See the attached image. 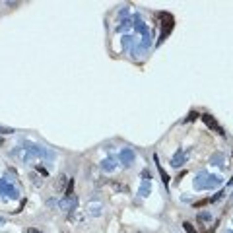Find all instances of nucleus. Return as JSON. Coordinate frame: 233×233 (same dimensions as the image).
<instances>
[{"mask_svg": "<svg viewBox=\"0 0 233 233\" xmlns=\"http://www.w3.org/2000/svg\"><path fill=\"white\" fill-rule=\"evenodd\" d=\"M202 121H204V125H206L208 128H212L214 132H218V134H222V136L225 134V130H223V128H222L220 125H218V121H216V119H214V116L210 115V113H206V115H202Z\"/></svg>", "mask_w": 233, "mask_h": 233, "instance_id": "obj_1", "label": "nucleus"}, {"mask_svg": "<svg viewBox=\"0 0 233 233\" xmlns=\"http://www.w3.org/2000/svg\"><path fill=\"white\" fill-rule=\"evenodd\" d=\"M183 227H185V231H187V233H196V231H194V227H192V223H191V222H185V223H183Z\"/></svg>", "mask_w": 233, "mask_h": 233, "instance_id": "obj_2", "label": "nucleus"}, {"mask_svg": "<svg viewBox=\"0 0 233 233\" xmlns=\"http://www.w3.org/2000/svg\"><path fill=\"white\" fill-rule=\"evenodd\" d=\"M72 188H74V181L70 179V183L66 185V191H64V192H66V196H70V194H72Z\"/></svg>", "mask_w": 233, "mask_h": 233, "instance_id": "obj_3", "label": "nucleus"}, {"mask_svg": "<svg viewBox=\"0 0 233 233\" xmlns=\"http://www.w3.org/2000/svg\"><path fill=\"white\" fill-rule=\"evenodd\" d=\"M210 200L208 198H204V200H198V202H194V208H202V206H206Z\"/></svg>", "mask_w": 233, "mask_h": 233, "instance_id": "obj_4", "label": "nucleus"}, {"mask_svg": "<svg viewBox=\"0 0 233 233\" xmlns=\"http://www.w3.org/2000/svg\"><path fill=\"white\" fill-rule=\"evenodd\" d=\"M64 183H66V177H64V175H60V179H58V191H62Z\"/></svg>", "mask_w": 233, "mask_h": 233, "instance_id": "obj_5", "label": "nucleus"}, {"mask_svg": "<svg viewBox=\"0 0 233 233\" xmlns=\"http://www.w3.org/2000/svg\"><path fill=\"white\" fill-rule=\"evenodd\" d=\"M196 116H198V113L194 111V113H191V115H188V121H192V119H196Z\"/></svg>", "mask_w": 233, "mask_h": 233, "instance_id": "obj_6", "label": "nucleus"}, {"mask_svg": "<svg viewBox=\"0 0 233 233\" xmlns=\"http://www.w3.org/2000/svg\"><path fill=\"white\" fill-rule=\"evenodd\" d=\"M4 223V218H0V225H2Z\"/></svg>", "mask_w": 233, "mask_h": 233, "instance_id": "obj_7", "label": "nucleus"}, {"mask_svg": "<svg viewBox=\"0 0 233 233\" xmlns=\"http://www.w3.org/2000/svg\"><path fill=\"white\" fill-rule=\"evenodd\" d=\"M231 156H233V154H231Z\"/></svg>", "mask_w": 233, "mask_h": 233, "instance_id": "obj_8", "label": "nucleus"}]
</instances>
